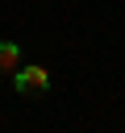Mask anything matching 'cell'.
<instances>
[{
  "label": "cell",
  "instance_id": "cell-1",
  "mask_svg": "<svg viewBox=\"0 0 125 133\" xmlns=\"http://www.w3.org/2000/svg\"><path fill=\"white\" fill-rule=\"evenodd\" d=\"M12 87L21 91V96H42V91H50V71L46 66H21L17 75H12Z\"/></svg>",
  "mask_w": 125,
  "mask_h": 133
},
{
  "label": "cell",
  "instance_id": "cell-2",
  "mask_svg": "<svg viewBox=\"0 0 125 133\" xmlns=\"http://www.w3.org/2000/svg\"><path fill=\"white\" fill-rule=\"evenodd\" d=\"M17 71H21V46L0 42V75H17Z\"/></svg>",
  "mask_w": 125,
  "mask_h": 133
}]
</instances>
